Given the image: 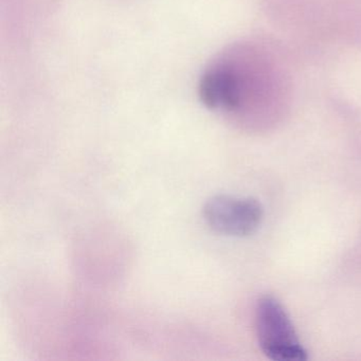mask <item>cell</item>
I'll list each match as a JSON object with an SVG mask.
<instances>
[{
	"mask_svg": "<svg viewBox=\"0 0 361 361\" xmlns=\"http://www.w3.org/2000/svg\"><path fill=\"white\" fill-rule=\"evenodd\" d=\"M202 213L213 231L233 238L257 232L264 216L263 207L255 198L229 195L213 196L207 200Z\"/></svg>",
	"mask_w": 361,
	"mask_h": 361,
	"instance_id": "7a4b0ae2",
	"label": "cell"
},
{
	"mask_svg": "<svg viewBox=\"0 0 361 361\" xmlns=\"http://www.w3.org/2000/svg\"><path fill=\"white\" fill-rule=\"evenodd\" d=\"M255 329L262 352L274 361H304L307 352L282 304L271 295L257 302Z\"/></svg>",
	"mask_w": 361,
	"mask_h": 361,
	"instance_id": "6da1fadb",
	"label": "cell"
}]
</instances>
